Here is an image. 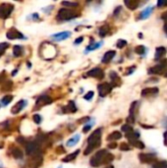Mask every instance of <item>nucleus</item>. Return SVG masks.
Instances as JSON below:
<instances>
[{
	"instance_id": "45",
	"label": "nucleus",
	"mask_w": 167,
	"mask_h": 168,
	"mask_svg": "<svg viewBox=\"0 0 167 168\" xmlns=\"http://www.w3.org/2000/svg\"><path fill=\"white\" fill-rule=\"evenodd\" d=\"M135 69H136V67H135V66H133V67H131V68H129V69H128V72H127V74L129 75V74L133 73V70H135Z\"/></svg>"
},
{
	"instance_id": "50",
	"label": "nucleus",
	"mask_w": 167,
	"mask_h": 168,
	"mask_svg": "<svg viewBox=\"0 0 167 168\" xmlns=\"http://www.w3.org/2000/svg\"><path fill=\"white\" fill-rule=\"evenodd\" d=\"M104 168H113V166H112V165H108V166H106V167H104Z\"/></svg>"
},
{
	"instance_id": "51",
	"label": "nucleus",
	"mask_w": 167,
	"mask_h": 168,
	"mask_svg": "<svg viewBox=\"0 0 167 168\" xmlns=\"http://www.w3.org/2000/svg\"><path fill=\"white\" fill-rule=\"evenodd\" d=\"M59 168H60V167H59Z\"/></svg>"
},
{
	"instance_id": "12",
	"label": "nucleus",
	"mask_w": 167,
	"mask_h": 168,
	"mask_svg": "<svg viewBox=\"0 0 167 168\" xmlns=\"http://www.w3.org/2000/svg\"><path fill=\"white\" fill-rule=\"evenodd\" d=\"M27 105V101L26 100H20L18 101L17 103H16L11 109V112L12 114H17V113H19L21 110H23L25 106Z\"/></svg>"
},
{
	"instance_id": "3",
	"label": "nucleus",
	"mask_w": 167,
	"mask_h": 168,
	"mask_svg": "<svg viewBox=\"0 0 167 168\" xmlns=\"http://www.w3.org/2000/svg\"><path fill=\"white\" fill-rule=\"evenodd\" d=\"M26 153L30 156H35L40 153V145L36 142H28L25 145Z\"/></svg>"
},
{
	"instance_id": "20",
	"label": "nucleus",
	"mask_w": 167,
	"mask_h": 168,
	"mask_svg": "<svg viewBox=\"0 0 167 168\" xmlns=\"http://www.w3.org/2000/svg\"><path fill=\"white\" fill-rule=\"evenodd\" d=\"M166 54V48L163 46L157 47L155 50V59H160L161 57H163Z\"/></svg>"
},
{
	"instance_id": "30",
	"label": "nucleus",
	"mask_w": 167,
	"mask_h": 168,
	"mask_svg": "<svg viewBox=\"0 0 167 168\" xmlns=\"http://www.w3.org/2000/svg\"><path fill=\"white\" fill-rule=\"evenodd\" d=\"M114 159V155L111 154V153H108L105 155V158H104V161H103V164H110L111 161Z\"/></svg>"
},
{
	"instance_id": "41",
	"label": "nucleus",
	"mask_w": 167,
	"mask_h": 168,
	"mask_svg": "<svg viewBox=\"0 0 167 168\" xmlns=\"http://www.w3.org/2000/svg\"><path fill=\"white\" fill-rule=\"evenodd\" d=\"M90 128H91V125L90 124H87L85 127H84V129H83V132L84 133H87V132H89L90 130Z\"/></svg>"
},
{
	"instance_id": "40",
	"label": "nucleus",
	"mask_w": 167,
	"mask_h": 168,
	"mask_svg": "<svg viewBox=\"0 0 167 168\" xmlns=\"http://www.w3.org/2000/svg\"><path fill=\"white\" fill-rule=\"evenodd\" d=\"M93 96H94V91H89V93L84 96V99L87 100H90L93 99Z\"/></svg>"
},
{
	"instance_id": "15",
	"label": "nucleus",
	"mask_w": 167,
	"mask_h": 168,
	"mask_svg": "<svg viewBox=\"0 0 167 168\" xmlns=\"http://www.w3.org/2000/svg\"><path fill=\"white\" fill-rule=\"evenodd\" d=\"M116 52L114 50H110V51H107L104 55H103V58H102V63L104 64H107L109 63L113 58H114Z\"/></svg>"
},
{
	"instance_id": "43",
	"label": "nucleus",
	"mask_w": 167,
	"mask_h": 168,
	"mask_svg": "<svg viewBox=\"0 0 167 168\" xmlns=\"http://www.w3.org/2000/svg\"><path fill=\"white\" fill-rule=\"evenodd\" d=\"M83 40H84V37H83V36H81V37H78V39H77V40L75 41V43H76V44H78V43H81V42L83 41Z\"/></svg>"
},
{
	"instance_id": "4",
	"label": "nucleus",
	"mask_w": 167,
	"mask_h": 168,
	"mask_svg": "<svg viewBox=\"0 0 167 168\" xmlns=\"http://www.w3.org/2000/svg\"><path fill=\"white\" fill-rule=\"evenodd\" d=\"M75 17H77V14L75 13L74 11L70 9H65V8L60 9L57 14V19L60 21H68V20L74 19Z\"/></svg>"
},
{
	"instance_id": "14",
	"label": "nucleus",
	"mask_w": 167,
	"mask_h": 168,
	"mask_svg": "<svg viewBox=\"0 0 167 168\" xmlns=\"http://www.w3.org/2000/svg\"><path fill=\"white\" fill-rule=\"evenodd\" d=\"M158 94V89L157 88H147L142 90L141 94L143 96H148V95H154Z\"/></svg>"
},
{
	"instance_id": "37",
	"label": "nucleus",
	"mask_w": 167,
	"mask_h": 168,
	"mask_svg": "<svg viewBox=\"0 0 167 168\" xmlns=\"http://www.w3.org/2000/svg\"><path fill=\"white\" fill-rule=\"evenodd\" d=\"M100 45H101V42H99V43H94V44H90V46H88L87 50H94L95 48H98Z\"/></svg>"
},
{
	"instance_id": "13",
	"label": "nucleus",
	"mask_w": 167,
	"mask_h": 168,
	"mask_svg": "<svg viewBox=\"0 0 167 168\" xmlns=\"http://www.w3.org/2000/svg\"><path fill=\"white\" fill-rule=\"evenodd\" d=\"M71 36V32H58L52 36V39H54L55 40H64L68 39V37Z\"/></svg>"
},
{
	"instance_id": "2",
	"label": "nucleus",
	"mask_w": 167,
	"mask_h": 168,
	"mask_svg": "<svg viewBox=\"0 0 167 168\" xmlns=\"http://www.w3.org/2000/svg\"><path fill=\"white\" fill-rule=\"evenodd\" d=\"M107 154V150L106 149H100L98 151H96L95 154L91 158L90 163L93 167H98L103 164V161L105 158V155Z\"/></svg>"
},
{
	"instance_id": "44",
	"label": "nucleus",
	"mask_w": 167,
	"mask_h": 168,
	"mask_svg": "<svg viewBox=\"0 0 167 168\" xmlns=\"http://www.w3.org/2000/svg\"><path fill=\"white\" fill-rule=\"evenodd\" d=\"M116 147H117L116 143H112V144H109V145H108V148H109V149H115Z\"/></svg>"
},
{
	"instance_id": "34",
	"label": "nucleus",
	"mask_w": 167,
	"mask_h": 168,
	"mask_svg": "<svg viewBox=\"0 0 167 168\" xmlns=\"http://www.w3.org/2000/svg\"><path fill=\"white\" fill-rule=\"evenodd\" d=\"M135 52L138 53V54H144L145 52V48L143 45H139L135 48Z\"/></svg>"
},
{
	"instance_id": "28",
	"label": "nucleus",
	"mask_w": 167,
	"mask_h": 168,
	"mask_svg": "<svg viewBox=\"0 0 167 168\" xmlns=\"http://www.w3.org/2000/svg\"><path fill=\"white\" fill-rule=\"evenodd\" d=\"M152 168H167V161H156L154 164H152Z\"/></svg>"
},
{
	"instance_id": "49",
	"label": "nucleus",
	"mask_w": 167,
	"mask_h": 168,
	"mask_svg": "<svg viewBox=\"0 0 167 168\" xmlns=\"http://www.w3.org/2000/svg\"><path fill=\"white\" fill-rule=\"evenodd\" d=\"M164 76L167 78V67H166V70H165V73H164Z\"/></svg>"
},
{
	"instance_id": "29",
	"label": "nucleus",
	"mask_w": 167,
	"mask_h": 168,
	"mask_svg": "<svg viewBox=\"0 0 167 168\" xmlns=\"http://www.w3.org/2000/svg\"><path fill=\"white\" fill-rule=\"evenodd\" d=\"M12 99H13V96L12 95H5V96L2 97L1 102H2L3 105H8L10 102L12 101Z\"/></svg>"
},
{
	"instance_id": "24",
	"label": "nucleus",
	"mask_w": 167,
	"mask_h": 168,
	"mask_svg": "<svg viewBox=\"0 0 167 168\" xmlns=\"http://www.w3.org/2000/svg\"><path fill=\"white\" fill-rule=\"evenodd\" d=\"M80 153V149H77L76 151H74L73 153H71V154H69V155H67L65 158H63L62 160L64 161V162H69V161H71V160H74L75 158H77L78 156V154Z\"/></svg>"
},
{
	"instance_id": "36",
	"label": "nucleus",
	"mask_w": 167,
	"mask_h": 168,
	"mask_svg": "<svg viewBox=\"0 0 167 168\" xmlns=\"http://www.w3.org/2000/svg\"><path fill=\"white\" fill-rule=\"evenodd\" d=\"M127 45V41L124 40H119L117 42V47L118 48H123L124 46Z\"/></svg>"
},
{
	"instance_id": "25",
	"label": "nucleus",
	"mask_w": 167,
	"mask_h": 168,
	"mask_svg": "<svg viewBox=\"0 0 167 168\" xmlns=\"http://www.w3.org/2000/svg\"><path fill=\"white\" fill-rule=\"evenodd\" d=\"M79 140H80V135H76V136H74L72 139H70L68 142H67V145L68 147H74V145H76L79 142Z\"/></svg>"
},
{
	"instance_id": "42",
	"label": "nucleus",
	"mask_w": 167,
	"mask_h": 168,
	"mask_svg": "<svg viewBox=\"0 0 167 168\" xmlns=\"http://www.w3.org/2000/svg\"><path fill=\"white\" fill-rule=\"evenodd\" d=\"M167 5V1H162V0H159L157 2V6L158 7H161V6H166Z\"/></svg>"
},
{
	"instance_id": "46",
	"label": "nucleus",
	"mask_w": 167,
	"mask_h": 168,
	"mask_svg": "<svg viewBox=\"0 0 167 168\" xmlns=\"http://www.w3.org/2000/svg\"><path fill=\"white\" fill-rule=\"evenodd\" d=\"M164 145H167V132L164 133Z\"/></svg>"
},
{
	"instance_id": "11",
	"label": "nucleus",
	"mask_w": 167,
	"mask_h": 168,
	"mask_svg": "<svg viewBox=\"0 0 167 168\" xmlns=\"http://www.w3.org/2000/svg\"><path fill=\"white\" fill-rule=\"evenodd\" d=\"M51 102H52V99L48 95H41L37 99L35 104L37 107H41V106H44L47 104H50Z\"/></svg>"
},
{
	"instance_id": "31",
	"label": "nucleus",
	"mask_w": 167,
	"mask_h": 168,
	"mask_svg": "<svg viewBox=\"0 0 167 168\" xmlns=\"http://www.w3.org/2000/svg\"><path fill=\"white\" fill-rule=\"evenodd\" d=\"M9 44L7 42H2V43H0V57H1V55L3 54V52L5 51L8 48Z\"/></svg>"
},
{
	"instance_id": "22",
	"label": "nucleus",
	"mask_w": 167,
	"mask_h": 168,
	"mask_svg": "<svg viewBox=\"0 0 167 168\" xmlns=\"http://www.w3.org/2000/svg\"><path fill=\"white\" fill-rule=\"evenodd\" d=\"M23 53H24V49H23V47L22 46H20V45H15L13 47V54H14V56L15 57H20V56H22L23 55Z\"/></svg>"
},
{
	"instance_id": "27",
	"label": "nucleus",
	"mask_w": 167,
	"mask_h": 168,
	"mask_svg": "<svg viewBox=\"0 0 167 168\" xmlns=\"http://www.w3.org/2000/svg\"><path fill=\"white\" fill-rule=\"evenodd\" d=\"M108 32H109V26H108V25L102 26L101 28L99 29V36H100V37L105 36L107 34H108Z\"/></svg>"
},
{
	"instance_id": "10",
	"label": "nucleus",
	"mask_w": 167,
	"mask_h": 168,
	"mask_svg": "<svg viewBox=\"0 0 167 168\" xmlns=\"http://www.w3.org/2000/svg\"><path fill=\"white\" fill-rule=\"evenodd\" d=\"M87 75L89 76V77H93L95 79L101 80L104 77V72L102 71L100 68H94V69H91L90 71H89Z\"/></svg>"
},
{
	"instance_id": "8",
	"label": "nucleus",
	"mask_w": 167,
	"mask_h": 168,
	"mask_svg": "<svg viewBox=\"0 0 167 168\" xmlns=\"http://www.w3.org/2000/svg\"><path fill=\"white\" fill-rule=\"evenodd\" d=\"M6 36H7L8 40H22V39H25V36H23L22 32H19L17 29H15V28L10 29L7 32Z\"/></svg>"
},
{
	"instance_id": "17",
	"label": "nucleus",
	"mask_w": 167,
	"mask_h": 168,
	"mask_svg": "<svg viewBox=\"0 0 167 168\" xmlns=\"http://www.w3.org/2000/svg\"><path fill=\"white\" fill-rule=\"evenodd\" d=\"M62 109H63V112L64 113H71V112L74 113V112H76L77 107H76V105H75L74 101H69L68 105L64 106Z\"/></svg>"
},
{
	"instance_id": "35",
	"label": "nucleus",
	"mask_w": 167,
	"mask_h": 168,
	"mask_svg": "<svg viewBox=\"0 0 167 168\" xmlns=\"http://www.w3.org/2000/svg\"><path fill=\"white\" fill-rule=\"evenodd\" d=\"M122 131H124L126 134H129V133L133 132L134 130H133L132 126H130V125H124V126H122Z\"/></svg>"
},
{
	"instance_id": "23",
	"label": "nucleus",
	"mask_w": 167,
	"mask_h": 168,
	"mask_svg": "<svg viewBox=\"0 0 167 168\" xmlns=\"http://www.w3.org/2000/svg\"><path fill=\"white\" fill-rule=\"evenodd\" d=\"M122 138V135L120 132H118V131H115V132H113L111 133L108 137H107V140L108 141H117V140H119Z\"/></svg>"
},
{
	"instance_id": "18",
	"label": "nucleus",
	"mask_w": 167,
	"mask_h": 168,
	"mask_svg": "<svg viewBox=\"0 0 167 168\" xmlns=\"http://www.w3.org/2000/svg\"><path fill=\"white\" fill-rule=\"evenodd\" d=\"M124 3H125L127 8H129L130 10L137 9L138 6H139V4H140V2L138 1V0H125Z\"/></svg>"
},
{
	"instance_id": "33",
	"label": "nucleus",
	"mask_w": 167,
	"mask_h": 168,
	"mask_svg": "<svg viewBox=\"0 0 167 168\" xmlns=\"http://www.w3.org/2000/svg\"><path fill=\"white\" fill-rule=\"evenodd\" d=\"M63 6H68V7H78V3L77 2H67V1H63L61 3Z\"/></svg>"
},
{
	"instance_id": "32",
	"label": "nucleus",
	"mask_w": 167,
	"mask_h": 168,
	"mask_svg": "<svg viewBox=\"0 0 167 168\" xmlns=\"http://www.w3.org/2000/svg\"><path fill=\"white\" fill-rule=\"evenodd\" d=\"M131 144L134 145V147L139 148V149H144V145L143 144V142H141V141H135V142H131Z\"/></svg>"
},
{
	"instance_id": "39",
	"label": "nucleus",
	"mask_w": 167,
	"mask_h": 168,
	"mask_svg": "<svg viewBox=\"0 0 167 168\" xmlns=\"http://www.w3.org/2000/svg\"><path fill=\"white\" fill-rule=\"evenodd\" d=\"M120 149L121 150H130V147H129L126 143H123L120 145Z\"/></svg>"
},
{
	"instance_id": "7",
	"label": "nucleus",
	"mask_w": 167,
	"mask_h": 168,
	"mask_svg": "<svg viewBox=\"0 0 167 168\" xmlns=\"http://www.w3.org/2000/svg\"><path fill=\"white\" fill-rule=\"evenodd\" d=\"M139 158L143 163L154 164L156 162V156L155 154H152V153H140Z\"/></svg>"
},
{
	"instance_id": "16",
	"label": "nucleus",
	"mask_w": 167,
	"mask_h": 168,
	"mask_svg": "<svg viewBox=\"0 0 167 168\" xmlns=\"http://www.w3.org/2000/svg\"><path fill=\"white\" fill-rule=\"evenodd\" d=\"M110 79H111V83H112V86H118L120 85V78H119V76L117 75L116 72L114 71H111L110 74Z\"/></svg>"
},
{
	"instance_id": "6",
	"label": "nucleus",
	"mask_w": 167,
	"mask_h": 168,
	"mask_svg": "<svg viewBox=\"0 0 167 168\" xmlns=\"http://www.w3.org/2000/svg\"><path fill=\"white\" fill-rule=\"evenodd\" d=\"M167 67V61L163 60L162 62L158 63L157 65L152 67L148 70V74H154V75H162L165 73V70Z\"/></svg>"
},
{
	"instance_id": "5",
	"label": "nucleus",
	"mask_w": 167,
	"mask_h": 168,
	"mask_svg": "<svg viewBox=\"0 0 167 168\" xmlns=\"http://www.w3.org/2000/svg\"><path fill=\"white\" fill-rule=\"evenodd\" d=\"M14 10V6L10 3H2L0 4V18L6 19L8 18Z\"/></svg>"
},
{
	"instance_id": "21",
	"label": "nucleus",
	"mask_w": 167,
	"mask_h": 168,
	"mask_svg": "<svg viewBox=\"0 0 167 168\" xmlns=\"http://www.w3.org/2000/svg\"><path fill=\"white\" fill-rule=\"evenodd\" d=\"M126 138L129 140V142H135V141H138V139L140 138V134L138 132H131L129 134H126Z\"/></svg>"
},
{
	"instance_id": "26",
	"label": "nucleus",
	"mask_w": 167,
	"mask_h": 168,
	"mask_svg": "<svg viewBox=\"0 0 167 168\" xmlns=\"http://www.w3.org/2000/svg\"><path fill=\"white\" fill-rule=\"evenodd\" d=\"M12 154L16 159H20V158H23V153L22 150L18 148H14L12 149Z\"/></svg>"
},
{
	"instance_id": "9",
	"label": "nucleus",
	"mask_w": 167,
	"mask_h": 168,
	"mask_svg": "<svg viewBox=\"0 0 167 168\" xmlns=\"http://www.w3.org/2000/svg\"><path fill=\"white\" fill-rule=\"evenodd\" d=\"M98 94L101 97H103L105 95L108 94L111 90H112V86L109 85L108 83H103V84H100L98 86Z\"/></svg>"
},
{
	"instance_id": "19",
	"label": "nucleus",
	"mask_w": 167,
	"mask_h": 168,
	"mask_svg": "<svg viewBox=\"0 0 167 168\" xmlns=\"http://www.w3.org/2000/svg\"><path fill=\"white\" fill-rule=\"evenodd\" d=\"M152 11H153V7H147L145 9H144L141 15H140V19H143V20L148 19L150 16V14H152Z\"/></svg>"
},
{
	"instance_id": "38",
	"label": "nucleus",
	"mask_w": 167,
	"mask_h": 168,
	"mask_svg": "<svg viewBox=\"0 0 167 168\" xmlns=\"http://www.w3.org/2000/svg\"><path fill=\"white\" fill-rule=\"evenodd\" d=\"M33 118H34V121H35L36 124H40V122H41V116H40V115H39V114H35Z\"/></svg>"
},
{
	"instance_id": "1",
	"label": "nucleus",
	"mask_w": 167,
	"mask_h": 168,
	"mask_svg": "<svg viewBox=\"0 0 167 168\" xmlns=\"http://www.w3.org/2000/svg\"><path fill=\"white\" fill-rule=\"evenodd\" d=\"M101 144V130L98 129L88 139V147L85 150V155L90 154L94 149H98Z\"/></svg>"
},
{
	"instance_id": "47",
	"label": "nucleus",
	"mask_w": 167,
	"mask_h": 168,
	"mask_svg": "<svg viewBox=\"0 0 167 168\" xmlns=\"http://www.w3.org/2000/svg\"><path fill=\"white\" fill-rule=\"evenodd\" d=\"M162 19L165 20V21H166V23H167V12H165V13L162 14Z\"/></svg>"
},
{
	"instance_id": "48",
	"label": "nucleus",
	"mask_w": 167,
	"mask_h": 168,
	"mask_svg": "<svg viewBox=\"0 0 167 168\" xmlns=\"http://www.w3.org/2000/svg\"><path fill=\"white\" fill-rule=\"evenodd\" d=\"M164 32H165V34H166V36H167V23L164 24Z\"/></svg>"
}]
</instances>
